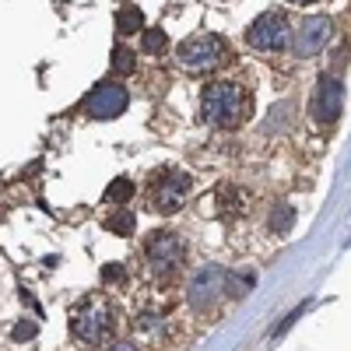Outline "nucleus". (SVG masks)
Here are the masks:
<instances>
[{"label": "nucleus", "instance_id": "obj_1", "mask_svg": "<svg viewBox=\"0 0 351 351\" xmlns=\"http://www.w3.org/2000/svg\"><path fill=\"white\" fill-rule=\"evenodd\" d=\"M200 116L208 127L236 130L250 116V95L232 81H215V84L204 88V95H200Z\"/></svg>", "mask_w": 351, "mask_h": 351}, {"label": "nucleus", "instance_id": "obj_2", "mask_svg": "<svg viewBox=\"0 0 351 351\" xmlns=\"http://www.w3.org/2000/svg\"><path fill=\"white\" fill-rule=\"evenodd\" d=\"M112 327H116V309L102 295H88L81 306L71 309V334L88 348H99L112 334Z\"/></svg>", "mask_w": 351, "mask_h": 351}, {"label": "nucleus", "instance_id": "obj_3", "mask_svg": "<svg viewBox=\"0 0 351 351\" xmlns=\"http://www.w3.org/2000/svg\"><path fill=\"white\" fill-rule=\"evenodd\" d=\"M190 193H193V180L180 169H158L148 183V204L158 215H180Z\"/></svg>", "mask_w": 351, "mask_h": 351}, {"label": "nucleus", "instance_id": "obj_4", "mask_svg": "<svg viewBox=\"0 0 351 351\" xmlns=\"http://www.w3.org/2000/svg\"><path fill=\"white\" fill-rule=\"evenodd\" d=\"M144 260H148V271L158 278V281H169L183 271L186 263V243L176 236V232H158V236L148 239L144 246Z\"/></svg>", "mask_w": 351, "mask_h": 351}, {"label": "nucleus", "instance_id": "obj_5", "mask_svg": "<svg viewBox=\"0 0 351 351\" xmlns=\"http://www.w3.org/2000/svg\"><path fill=\"white\" fill-rule=\"evenodd\" d=\"M176 60L183 64L186 74H211L225 64V43L215 36H193L186 43L176 46Z\"/></svg>", "mask_w": 351, "mask_h": 351}, {"label": "nucleus", "instance_id": "obj_6", "mask_svg": "<svg viewBox=\"0 0 351 351\" xmlns=\"http://www.w3.org/2000/svg\"><path fill=\"white\" fill-rule=\"evenodd\" d=\"M288 39H291V32H288V21L281 11H263L246 28V43L256 53H281L288 46Z\"/></svg>", "mask_w": 351, "mask_h": 351}, {"label": "nucleus", "instance_id": "obj_7", "mask_svg": "<svg viewBox=\"0 0 351 351\" xmlns=\"http://www.w3.org/2000/svg\"><path fill=\"white\" fill-rule=\"evenodd\" d=\"M127 106H130V92H127L123 84H116V81L95 84L92 92H88V99L81 102L88 120H116V116H120Z\"/></svg>", "mask_w": 351, "mask_h": 351}, {"label": "nucleus", "instance_id": "obj_8", "mask_svg": "<svg viewBox=\"0 0 351 351\" xmlns=\"http://www.w3.org/2000/svg\"><path fill=\"white\" fill-rule=\"evenodd\" d=\"M330 39H334V21L324 18V14H309V18H302V25L295 28V36L288 43H291V53H295L299 60H309V56L324 53Z\"/></svg>", "mask_w": 351, "mask_h": 351}, {"label": "nucleus", "instance_id": "obj_9", "mask_svg": "<svg viewBox=\"0 0 351 351\" xmlns=\"http://www.w3.org/2000/svg\"><path fill=\"white\" fill-rule=\"evenodd\" d=\"M225 295V271L221 267H200L186 288V302L197 313H208L218 306V299Z\"/></svg>", "mask_w": 351, "mask_h": 351}, {"label": "nucleus", "instance_id": "obj_10", "mask_svg": "<svg viewBox=\"0 0 351 351\" xmlns=\"http://www.w3.org/2000/svg\"><path fill=\"white\" fill-rule=\"evenodd\" d=\"M341 109H344V84H341L337 77L324 74V77H319V84H316L313 106H309L313 120H316L319 127H334V120L341 116Z\"/></svg>", "mask_w": 351, "mask_h": 351}, {"label": "nucleus", "instance_id": "obj_11", "mask_svg": "<svg viewBox=\"0 0 351 351\" xmlns=\"http://www.w3.org/2000/svg\"><path fill=\"white\" fill-rule=\"evenodd\" d=\"M267 228L274 236H288V232L295 228V208H291V204H274L271 215H267Z\"/></svg>", "mask_w": 351, "mask_h": 351}, {"label": "nucleus", "instance_id": "obj_12", "mask_svg": "<svg viewBox=\"0 0 351 351\" xmlns=\"http://www.w3.org/2000/svg\"><path fill=\"white\" fill-rule=\"evenodd\" d=\"M253 285H256V274L253 271H239V274H228L225 271V295L228 299H243V295H250V291H253Z\"/></svg>", "mask_w": 351, "mask_h": 351}, {"label": "nucleus", "instance_id": "obj_13", "mask_svg": "<svg viewBox=\"0 0 351 351\" xmlns=\"http://www.w3.org/2000/svg\"><path fill=\"white\" fill-rule=\"evenodd\" d=\"M291 116H295V106H291V102H278V106L267 112V123H263V130H267V134L288 130V127H291Z\"/></svg>", "mask_w": 351, "mask_h": 351}, {"label": "nucleus", "instance_id": "obj_14", "mask_svg": "<svg viewBox=\"0 0 351 351\" xmlns=\"http://www.w3.org/2000/svg\"><path fill=\"white\" fill-rule=\"evenodd\" d=\"M141 28H144L141 8H120V14H116V36H134Z\"/></svg>", "mask_w": 351, "mask_h": 351}, {"label": "nucleus", "instance_id": "obj_15", "mask_svg": "<svg viewBox=\"0 0 351 351\" xmlns=\"http://www.w3.org/2000/svg\"><path fill=\"white\" fill-rule=\"evenodd\" d=\"M106 228H109V232H116V236H134L137 218H134V211L120 208V211H112V215L106 218Z\"/></svg>", "mask_w": 351, "mask_h": 351}, {"label": "nucleus", "instance_id": "obj_16", "mask_svg": "<svg viewBox=\"0 0 351 351\" xmlns=\"http://www.w3.org/2000/svg\"><path fill=\"white\" fill-rule=\"evenodd\" d=\"M134 197V180H127V176H120V180H112L106 186V200L109 204H127Z\"/></svg>", "mask_w": 351, "mask_h": 351}, {"label": "nucleus", "instance_id": "obj_17", "mask_svg": "<svg viewBox=\"0 0 351 351\" xmlns=\"http://www.w3.org/2000/svg\"><path fill=\"white\" fill-rule=\"evenodd\" d=\"M109 60H112V71H116V74H130L134 64H137V60H134V49L123 46V43L112 46V56H109Z\"/></svg>", "mask_w": 351, "mask_h": 351}, {"label": "nucleus", "instance_id": "obj_18", "mask_svg": "<svg viewBox=\"0 0 351 351\" xmlns=\"http://www.w3.org/2000/svg\"><path fill=\"white\" fill-rule=\"evenodd\" d=\"M141 49L152 53V56H162V53L169 49V36L162 32V28H148V32H144V39H141Z\"/></svg>", "mask_w": 351, "mask_h": 351}, {"label": "nucleus", "instance_id": "obj_19", "mask_svg": "<svg viewBox=\"0 0 351 351\" xmlns=\"http://www.w3.org/2000/svg\"><path fill=\"white\" fill-rule=\"evenodd\" d=\"M215 197H218V204H221V211H225L228 218H232V215H239V193L232 190V186H221V190H218Z\"/></svg>", "mask_w": 351, "mask_h": 351}, {"label": "nucleus", "instance_id": "obj_20", "mask_svg": "<svg viewBox=\"0 0 351 351\" xmlns=\"http://www.w3.org/2000/svg\"><path fill=\"white\" fill-rule=\"evenodd\" d=\"M39 334V324H36V319H18V324H14V330H11V337L21 344V341H32Z\"/></svg>", "mask_w": 351, "mask_h": 351}, {"label": "nucleus", "instance_id": "obj_21", "mask_svg": "<svg viewBox=\"0 0 351 351\" xmlns=\"http://www.w3.org/2000/svg\"><path fill=\"white\" fill-rule=\"evenodd\" d=\"M123 278V267L120 263H112V267H102V281H120Z\"/></svg>", "mask_w": 351, "mask_h": 351}, {"label": "nucleus", "instance_id": "obj_22", "mask_svg": "<svg viewBox=\"0 0 351 351\" xmlns=\"http://www.w3.org/2000/svg\"><path fill=\"white\" fill-rule=\"evenodd\" d=\"M295 4H313V0H295Z\"/></svg>", "mask_w": 351, "mask_h": 351}]
</instances>
